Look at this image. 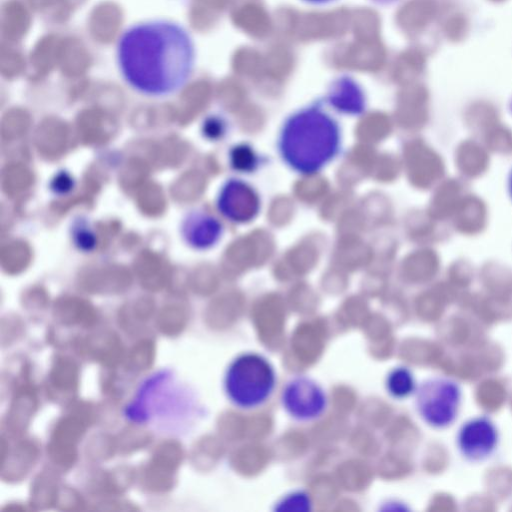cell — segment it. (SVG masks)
<instances>
[{
  "instance_id": "cell-1",
  "label": "cell",
  "mask_w": 512,
  "mask_h": 512,
  "mask_svg": "<svg viewBox=\"0 0 512 512\" xmlns=\"http://www.w3.org/2000/svg\"><path fill=\"white\" fill-rule=\"evenodd\" d=\"M116 61L130 88L147 97L164 98L179 92L189 81L196 48L180 24L147 20L123 31L116 46Z\"/></svg>"
},
{
  "instance_id": "cell-2",
  "label": "cell",
  "mask_w": 512,
  "mask_h": 512,
  "mask_svg": "<svg viewBox=\"0 0 512 512\" xmlns=\"http://www.w3.org/2000/svg\"><path fill=\"white\" fill-rule=\"evenodd\" d=\"M340 132L337 122L319 106L302 108L285 121L279 149L294 170L310 174L328 164L337 154Z\"/></svg>"
},
{
  "instance_id": "cell-3",
  "label": "cell",
  "mask_w": 512,
  "mask_h": 512,
  "mask_svg": "<svg viewBox=\"0 0 512 512\" xmlns=\"http://www.w3.org/2000/svg\"><path fill=\"white\" fill-rule=\"evenodd\" d=\"M199 401L184 384L176 382L169 370L149 376L125 408L127 419L154 422L167 430L179 429L201 415Z\"/></svg>"
},
{
  "instance_id": "cell-4",
  "label": "cell",
  "mask_w": 512,
  "mask_h": 512,
  "mask_svg": "<svg viewBox=\"0 0 512 512\" xmlns=\"http://www.w3.org/2000/svg\"><path fill=\"white\" fill-rule=\"evenodd\" d=\"M276 385L273 365L263 355L247 352L237 356L228 366L224 388L229 400L241 409L262 406Z\"/></svg>"
},
{
  "instance_id": "cell-5",
  "label": "cell",
  "mask_w": 512,
  "mask_h": 512,
  "mask_svg": "<svg viewBox=\"0 0 512 512\" xmlns=\"http://www.w3.org/2000/svg\"><path fill=\"white\" fill-rule=\"evenodd\" d=\"M419 417L434 429L451 426L460 411L462 389L458 382L443 376L425 379L414 392Z\"/></svg>"
},
{
  "instance_id": "cell-6",
  "label": "cell",
  "mask_w": 512,
  "mask_h": 512,
  "mask_svg": "<svg viewBox=\"0 0 512 512\" xmlns=\"http://www.w3.org/2000/svg\"><path fill=\"white\" fill-rule=\"evenodd\" d=\"M280 399L284 410L300 422L319 418L328 404L323 387L314 379L302 375L295 376L286 382Z\"/></svg>"
},
{
  "instance_id": "cell-7",
  "label": "cell",
  "mask_w": 512,
  "mask_h": 512,
  "mask_svg": "<svg viewBox=\"0 0 512 512\" xmlns=\"http://www.w3.org/2000/svg\"><path fill=\"white\" fill-rule=\"evenodd\" d=\"M496 424L488 416H475L465 421L456 435V446L469 462H482L491 457L499 444Z\"/></svg>"
},
{
  "instance_id": "cell-8",
  "label": "cell",
  "mask_w": 512,
  "mask_h": 512,
  "mask_svg": "<svg viewBox=\"0 0 512 512\" xmlns=\"http://www.w3.org/2000/svg\"><path fill=\"white\" fill-rule=\"evenodd\" d=\"M221 224L212 215L202 211H192L181 222L180 232L190 247L206 250L212 247L221 236Z\"/></svg>"
},
{
  "instance_id": "cell-9",
  "label": "cell",
  "mask_w": 512,
  "mask_h": 512,
  "mask_svg": "<svg viewBox=\"0 0 512 512\" xmlns=\"http://www.w3.org/2000/svg\"><path fill=\"white\" fill-rule=\"evenodd\" d=\"M252 193L243 183L235 180L227 182L218 196V208L227 218L244 221L255 212L256 205Z\"/></svg>"
},
{
  "instance_id": "cell-10",
  "label": "cell",
  "mask_w": 512,
  "mask_h": 512,
  "mask_svg": "<svg viewBox=\"0 0 512 512\" xmlns=\"http://www.w3.org/2000/svg\"><path fill=\"white\" fill-rule=\"evenodd\" d=\"M329 102L338 109L357 113L365 104L363 90L350 76L343 75L333 81L328 92Z\"/></svg>"
},
{
  "instance_id": "cell-11",
  "label": "cell",
  "mask_w": 512,
  "mask_h": 512,
  "mask_svg": "<svg viewBox=\"0 0 512 512\" xmlns=\"http://www.w3.org/2000/svg\"><path fill=\"white\" fill-rule=\"evenodd\" d=\"M386 390L395 399H404L414 394L416 390L415 377L405 366L393 368L385 380Z\"/></svg>"
},
{
  "instance_id": "cell-12",
  "label": "cell",
  "mask_w": 512,
  "mask_h": 512,
  "mask_svg": "<svg viewBox=\"0 0 512 512\" xmlns=\"http://www.w3.org/2000/svg\"><path fill=\"white\" fill-rule=\"evenodd\" d=\"M71 236L74 245L82 252H92L96 248V234L85 217L79 216L74 219L71 226Z\"/></svg>"
},
{
  "instance_id": "cell-13",
  "label": "cell",
  "mask_w": 512,
  "mask_h": 512,
  "mask_svg": "<svg viewBox=\"0 0 512 512\" xmlns=\"http://www.w3.org/2000/svg\"><path fill=\"white\" fill-rule=\"evenodd\" d=\"M311 508V500L304 492H294L282 498L276 510L307 511Z\"/></svg>"
},
{
  "instance_id": "cell-14",
  "label": "cell",
  "mask_w": 512,
  "mask_h": 512,
  "mask_svg": "<svg viewBox=\"0 0 512 512\" xmlns=\"http://www.w3.org/2000/svg\"><path fill=\"white\" fill-rule=\"evenodd\" d=\"M75 186V180L72 175L67 171H59L50 183L52 192L56 195H66L73 190Z\"/></svg>"
},
{
  "instance_id": "cell-15",
  "label": "cell",
  "mask_w": 512,
  "mask_h": 512,
  "mask_svg": "<svg viewBox=\"0 0 512 512\" xmlns=\"http://www.w3.org/2000/svg\"><path fill=\"white\" fill-rule=\"evenodd\" d=\"M202 130L207 138L215 139L222 132V122L216 117H208L203 123Z\"/></svg>"
},
{
  "instance_id": "cell-16",
  "label": "cell",
  "mask_w": 512,
  "mask_h": 512,
  "mask_svg": "<svg viewBox=\"0 0 512 512\" xmlns=\"http://www.w3.org/2000/svg\"><path fill=\"white\" fill-rule=\"evenodd\" d=\"M302 1L309 5H313V6H323V5L331 4L332 2L337 1V0H302Z\"/></svg>"
},
{
  "instance_id": "cell-17",
  "label": "cell",
  "mask_w": 512,
  "mask_h": 512,
  "mask_svg": "<svg viewBox=\"0 0 512 512\" xmlns=\"http://www.w3.org/2000/svg\"><path fill=\"white\" fill-rule=\"evenodd\" d=\"M370 1L376 5L385 6V5H390V4L395 3L397 0H370Z\"/></svg>"
},
{
  "instance_id": "cell-18",
  "label": "cell",
  "mask_w": 512,
  "mask_h": 512,
  "mask_svg": "<svg viewBox=\"0 0 512 512\" xmlns=\"http://www.w3.org/2000/svg\"><path fill=\"white\" fill-rule=\"evenodd\" d=\"M509 188H510V193L512 195V172H511L510 180H509Z\"/></svg>"
}]
</instances>
